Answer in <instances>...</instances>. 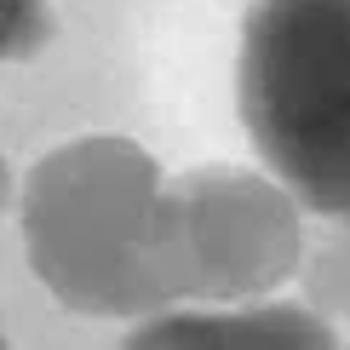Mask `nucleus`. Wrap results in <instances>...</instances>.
Instances as JSON below:
<instances>
[{
	"mask_svg": "<svg viewBox=\"0 0 350 350\" xmlns=\"http://www.w3.org/2000/svg\"><path fill=\"white\" fill-rule=\"evenodd\" d=\"M236 104L275 184L350 218V0H258L241 23Z\"/></svg>",
	"mask_w": 350,
	"mask_h": 350,
	"instance_id": "2",
	"label": "nucleus"
},
{
	"mask_svg": "<svg viewBox=\"0 0 350 350\" xmlns=\"http://www.w3.org/2000/svg\"><path fill=\"white\" fill-rule=\"evenodd\" d=\"M121 350H339L333 327L304 304L258 310H161L144 316Z\"/></svg>",
	"mask_w": 350,
	"mask_h": 350,
	"instance_id": "4",
	"label": "nucleus"
},
{
	"mask_svg": "<svg viewBox=\"0 0 350 350\" xmlns=\"http://www.w3.org/2000/svg\"><path fill=\"white\" fill-rule=\"evenodd\" d=\"M304 287H310V304H316V310L350 316V236H339L322 258H316Z\"/></svg>",
	"mask_w": 350,
	"mask_h": 350,
	"instance_id": "5",
	"label": "nucleus"
},
{
	"mask_svg": "<svg viewBox=\"0 0 350 350\" xmlns=\"http://www.w3.org/2000/svg\"><path fill=\"white\" fill-rule=\"evenodd\" d=\"M196 299H258L299 265V196L258 172L207 167L172 184Z\"/></svg>",
	"mask_w": 350,
	"mask_h": 350,
	"instance_id": "3",
	"label": "nucleus"
},
{
	"mask_svg": "<svg viewBox=\"0 0 350 350\" xmlns=\"http://www.w3.org/2000/svg\"><path fill=\"white\" fill-rule=\"evenodd\" d=\"M40 35H46V0H6V52L29 57Z\"/></svg>",
	"mask_w": 350,
	"mask_h": 350,
	"instance_id": "6",
	"label": "nucleus"
},
{
	"mask_svg": "<svg viewBox=\"0 0 350 350\" xmlns=\"http://www.w3.org/2000/svg\"><path fill=\"white\" fill-rule=\"evenodd\" d=\"M18 230L46 293L81 316H161L196 299L172 184L133 138H75L35 161Z\"/></svg>",
	"mask_w": 350,
	"mask_h": 350,
	"instance_id": "1",
	"label": "nucleus"
}]
</instances>
